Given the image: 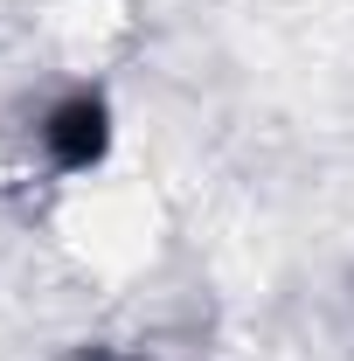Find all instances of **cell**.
<instances>
[{"label":"cell","instance_id":"cell-1","mask_svg":"<svg viewBox=\"0 0 354 361\" xmlns=\"http://www.w3.org/2000/svg\"><path fill=\"white\" fill-rule=\"evenodd\" d=\"M35 139H42V153H49L56 174H90V167H104V153H111V104H104V90H63L42 111Z\"/></svg>","mask_w":354,"mask_h":361},{"label":"cell","instance_id":"cell-2","mask_svg":"<svg viewBox=\"0 0 354 361\" xmlns=\"http://www.w3.org/2000/svg\"><path fill=\"white\" fill-rule=\"evenodd\" d=\"M84 361H139V355H111V348H90Z\"/></svg>","mask_w":354,"mask_h":361}]
</instances>
